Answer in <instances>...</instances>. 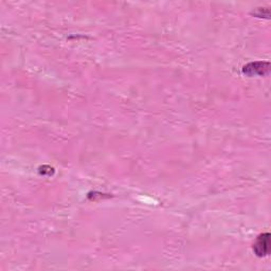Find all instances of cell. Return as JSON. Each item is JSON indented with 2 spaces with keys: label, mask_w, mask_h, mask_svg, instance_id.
Returning a JSON list of instances; mask_svg holds the SVG:
<instances>
[{
  "label": "cell",
  "mask_w": 271,
  "mask_h": 271,
  "mask_svg": "<svg viewBox=\"0 0 271 271\" xmlns=\"http://www.w3.org/2000/svg\"><path fill=\"white\" fill-rule=\"evenodd\" d=\"M253 250L259 257H265L269 254L270 251V235L269 233L262 234L257 239V242L253 245Z\"/></svg>",
  "instance_id": "obj_1"
}]
</instances>
